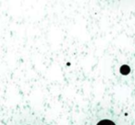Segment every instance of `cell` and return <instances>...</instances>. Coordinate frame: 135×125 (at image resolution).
Wrapping results in <instances>:
<instances>
[{"label": "cell", "mask_w": 135, "mask_h": 125, "mask_svg": "<svg viewBox=\"0 0 135 125\" xmlns=\"http://www.w3.org/2000/svg\"><path fill=\"white\" fill-rule=\"evenodd\" d=\"M97 125H116L112 121H109V119H103V121H99L97 123Z\"/></svg>", "instance_id": "6da1fadb"}]
</instances>
